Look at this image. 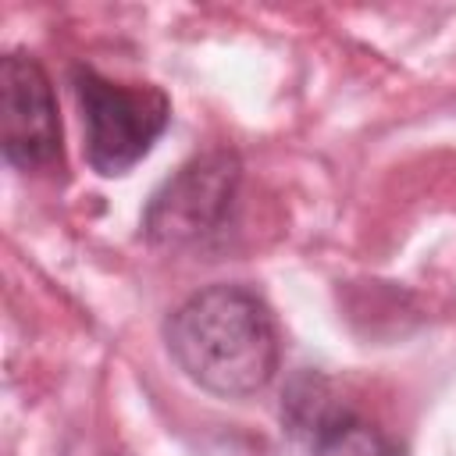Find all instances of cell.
I'll return each instance as SVG.
<instances>
[{
	"instance_id": "1",
	"label": "cell",
	"mask_w": 456,
	"mask_h": 456,
	"mask_svg": "<svg viewBox=\"0 0 456 456\" xmlns=\"http://www.w3.org/2000/svg\"><path fill=\"white\" fill-rule=\"evenodd\" d=\"M164 342L189 381L224 399L267 388L281 356L271 306L253 289L228 281L192 292L167 317Z\"/></svg>"
},
{
	"instance_id": "2",
	"label": "cell",
	"mask_w": 456,
	"mask_h": 456,
	"mask_svg": "<svg viewBox=\"0 0 456 456\" xmlns=\"http://www.w3.org/2000/svg\"><path fill=\"white\" fill-rule=\"evenodd\" d=\"M71 89L86 128V160L103 178L132 171L171 121V100L157 86H125L78 64Z\"/></svg>"
},
{
	"instance_id": "3",
	"label": "cell",
	"mask_w": 456,
	"mask_h": 456,
	"mask_svg": "<svg viewBox=\"0 0 456 456\" xmlns=\"http://www.w3.org/2000/svg\"><path fill=\"white\" fill-rule=\"evenodd\" d=\"M242 164L232 150H207L182 164L146 203L142 235L160 249H196L232 228Z\"/></svg>"
},
{
	"instance_id": "4",
	"label": "cell",
	"mask_w": 456,
	"mask_h": 456,
	"mask_svg": "<svg viewBox=\"0 0 456 456\" xmlns=\"http://www.w3.org/2000/svg\"><path fill=\"white\" fill-rule=\"evenodd\" d=\"M0 146L11 167L25 175H46L61 167L64 150L53 86L43 64L21 50L0 61Z\"/></svg>"
},
{
	"instance_id": "5",
	"label": "cell",
	"mask_w": 456,
	"mask_h": 456,
	"mask_svg": "<svg viewBox=\"0 0 456 456\" xmlns=\"http://www.w3.org/2000/svg\"><path fill=\"white\" fill-rule=\"evenodd\" d=\"M310 428V449L314 456H406L403 445L378 428L374 420L353 413V410H317L303 417Z\"/></svg>"
}]
</instances>
